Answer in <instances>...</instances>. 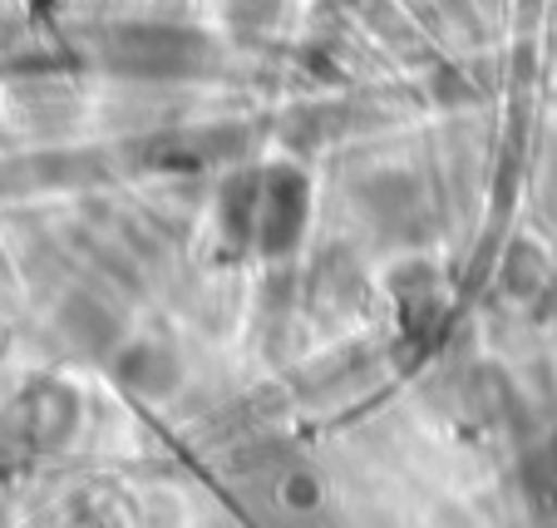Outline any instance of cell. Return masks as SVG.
Wrapping results in <instances>:
<instances>
[{"label": "cell", "instance_id": "4fadbf2b", "mask_svg": "<svg viewBox=\"0 0 557 528\" xmlns=\"http://www.w3.org/2000/svg\"><path fill=\"white\" fill-rule=\"evenodd\" d=\"M370 21L380 25V35H385L389 45H395V40H400V45H410V40H414V30H410V25H405V15H395V11H389V5H375V11H370Z\"/></svg>", "mask_w": 557, "mask_h": 528}, {"label": "cell", "instance_id": "5bb4252c", "mask_svg": "<svg viewBox=\"0 0 557 528\" xmlns=\"http://www.w3.org/2000/svg\"><path fill=\"white\" fill-rule=\"evenodd\" d=\"M543 311L547 317H557V272L547 277V286H543Z\"/></svg>", "mask_w": 557, "mask_h": 528}, {"label": "cell", "instance_id": "6da1fadb", "mask_svg": "<svg viewBox=\"0 0 557 528\" xmlns=\"http://www.w3.org/2000/svg\"><path fill=\"white\" fill-rule=\"evenodd\" d=\"M99 60L128 79H183L208 60V40L173 25H119L99 40Z\"/></svg>", "mask_w": 557, "mask_h": 528}, {"label": "cell", "instance_id": "7c38bea8", "mask_svg": "<svg viewBox=\"0 0 557 528\" xmlns=\"http://www.w3.org/2000/svg\"><path fill=\"white\" fill-rule=\"evenodd\" d=\"M282 499H286V508H315L321 484H315V475H306V469H292L282 484Z\"/></svg>", "mask_w": 557, "mask_h": 528}, {"label": "cell", "instance_id": "5b68a950", "mask_svg": "<svg viewBox=\"0 0 557 528\" xmlns=\"http://www.w3.org/2000/svg\"><path fill=\"white\" fill-rule=\"evenodd\" d=\"M114 376L134 395H148V401H158V395H173V391H178L183 360H178V351L163 346V341H134V346H124L114 356Z\"/></svg>", "mask_w": 557, "mask_h": 528}, {"label": "cell", "instance_id": "8fae6325", "mask_svg": "<svg viewBox=\"0 0 557 528\" xmlns=\"http://www.w3.org/2000/svg\"><path fill=\"white\" fill-rule=\"evenodd\" d=\"M282 15V0H232L227 5V25H237L243 35H257Z\"/></svg>", "mask_w": 557, "mask_h": 528}, {"label": "cell", "instance_id": "3957f363", "mask_svg": "<svg viewBox=\"0 0 557 528\" xmlns=\"http://www.w3.org/2000/svg\"><path fill=\"white\" fill-rule=\"evenodd\" d=\"M360 208L370 212L375 228L400 233V237H420V228L430 222L420 183L405 179V173H375V179H366L360 183Z\"/></svg>", "mask_w": 557, "mask_h": 528}, {"label": "cell", "instance_id": "277c9868", "mask_svg": "<svg viewBox=\"0 0 557 528\" xmlns=\"http://www.w3.org/2000/svg\"><path fill=\"white\" fill-rule=\"evenodd\" d=\"M15 420H21V434L40 450H60L74 430H79V401H74L64 385L45 381L15 405Z\"/></svg>", "mask_w": 557, "mask_h": 528}, {"label": "cell", "instance_id": "9a60e30c", "mask_svg": "<svg viewBox=\"0 0 557 528\" xmlns=\"http://www.w3.org/2000/svg\"><path fill=\"white\" fill-rule=\"evenodd\" d=\"M553 54H557V45H553Z\"/></svg>", "mask_w": 557, "mask_h": 528}, {"label": "cell", "instance_id": "52a82bcc", "mask_svg": "<svg viewBox=\"0 0 557 528\" xmlns=\"http://www.w3.org/2000/svg\"><path fill=\"white\" fill-rule=\"evenodd\" d=\"M262 218V169H243L222 188V228L232 243H252Z\"/></svg>", "mask_w": 557, "mask_h": 528}, {"label": "cell", "instance_id": "7a4b0ae2", "mask_svg": "<svg viewBox=\"0 0 557 528\" xmlns=\"http://www.w3.org/2000/svg\"><path fill=\"white\" fill-rule=\"evenodd\" d=\"M306 208H311V193H306V179L292 169V163L262 169V218H257V247H262V253H292V247L301 243Z\"/></svg>", "mask_w": 557, "mask_h": 528}, {"label": "cell", "instance_id": "9c48e42d", "mask_svg": "<svg viewBox=\"0 0 557 528\" xmlns=\"http://www.w3.org/2000/svg\"><path fill=\"white\" fill-rule=\"evenodd\" d=\"M523 479H528V494L543 514H557V440H547L543 450H533L523 465Z\"/></svg>", "mask_w": 557, "mask_h": 528}, {"label": "cell", "instance_id": "ba28073f", "mask_svg": "<svg viewBox=\"0 0 557 528\" xmlns=\"http://www.w3.org/2000/svg\"><path fill=\"white\" fill-rule=\"evenodd\" d=\"M547 277H553V267H547V257L537 253L533 243H513L504 257V286L513 296H543Z\"/></svg>", "mask_w": 557, "mask_h": 528}, {"label": "cell", "instance_id": "8992f818", "mask_svg": "<svg viewBox=\"0 0 557 528\" xmlns=\"http://www.w3.org/2000/svg\"><path fill=\"white\" fill-rule=\"evenodd\" d=\"M60 327L85 356H104V351L119 346V317L104 307V302H95V296H85V292H74L70 302H64Z\"/></svg>", "mask_w": 557, "mask_h": 528}, {"label": "cell", "instance_id": "30bf717a", "mask_svg": "<svg viewBox=\"0 0 557 528\" xmlns=\"http://www.w3.org/2000/svg\"><path fill=\"white\" fill-rule=\"evenodd\" d=\"M331 114H336V109H296V114L282 124V144L296 148V154H301V148H315L331 134Z\"/></svg>", "mask_w": 557, "mask_h": 528}]
</instances>
